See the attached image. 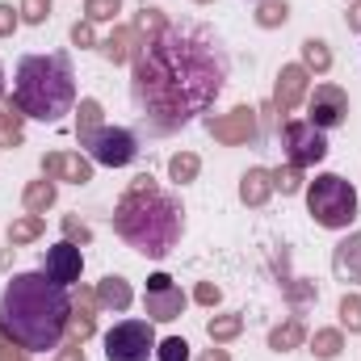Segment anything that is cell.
Here are the masks:
<instances>
[{
	"instance_id": "obj_1",
	"label": "cell",
	"mask_w": 361,
	"mask_h": 361,
	"mask_svg": "<svg viewBox=\"0 0 361 361\" xmlns=\"http://www.w3.org/2000/svg\"><path fill=\"white\" fill-rule=\"evenodd\" d=\"M227 80V55L202 25H169L152 47L135 51L130 97L152 135H173L214 105Z\"/></svg>"
},
{
	"instance_id": "obj_2",
	"label": "cell",
	"mask_w": 361,
	"mask_h": 361,
	"mask_svg": "<svg viewBox=\"0 0 361 361\" xmlns=\"http://www.w3.org/2000/svg\"><path fill=\"white\" fill-rule=\"evenodd\" d=\"M72 319V294L68 286L51 281L47 273H17L0 294V332L21 345L25 353L59 349Z\"/></svg>"
},
{
	"instance_id": "obj_3",
	"label": "cell",
	"mask_w": 361,
	"mask_h": 361,
	"mask_svg": "<svg viewBox=\"0 0 361 361\" xmlns=\"http://www.w3.org/2000/svg\"><path fill=\"white\" fill-rule=\"evenodd\" d=\"M114 231L143 257L160 261L180 244L185 210L173 193H164L152 177H135L114 210Z\"/></svg>"
},
{
	"instance_id": "obj_4",
	"label": "cell",
	"mask_w": 361,
	"mask_h": 361,
	"mask_svg": "<svg viewBox=\"0 0 361 361\" xmlns=\"http://www.w3.org/2000/svg\"><path fill=\"white\" fill-rule=\"evenodd\" d=\"M13 101L21 105L25 118L59 122L76 105V72H72V59L63 51H55V55H25L17 63Z\"/></svg>"
},
{
	"instance_id": "obj_5",
	"label": "cell",
	"mask_w": 361,
	"mask_h": 361,
	"mask_svg": "<svg viewBox=\"0 0 361 361\" xmlns=\"http://www.w3.org/2000/svg\"><path fill=\"white\" fill-rule=\"evenodd\" d=\"M307 210L328 231L349 227L357 219V189H353V180H345L341 173H319L307 185Z\"/></svg>"
},
{
	"instance_id": "obj_6",
	"label": "cell",
	"mask_w": 361,
	"mask_h": 361,
	"mask_svg": "<svg viewBox=\"0 0 361 361\" xmlns=\"http://www.w3.org/2000/svg\"><path fill=\"white\" fill-rule=\"evenodd\" d=\"M156 353V332L147 319H122L105 332V361H147Z\"/></svg>"
},
{
	"instance_id": "obj_7",
	"label": "cell",
	"mask_w": 361,
	"mask_h": 361,
	"mask_svg": "<svg viewBox=\"0 0 361 361\" xmlns=\"http://www.w3.org/2000/svg\"><path fill=\"white\" fill-rule=\"evenodd\" d=\"M281 152H286V164L311 169L328 156V139L307 118H290V122H281Z\"/></svg>"
},
{
	"instance_id": "obj_8",
	"label": "cell",
	"mask_w": 361,
	"mask_h": 361,
	"mask_svg": "<svg viewBox=\"0 0 361 361\" xmlns=\"http://www.w3.org/2000/svg\"><path fill=\"white\" fill-rule=\"evenodd\" d=\"M89 156L97 164H105V169H126L139 156V139L126 126H101L89 143Z\"/></svg>"
},
{
	"instance_id": "obj_9",
	"label": "cell",
	"mask_w": 361,
	"mask_h": 361,
	"mask_svg": "<svg viewBox=\"0 0 361 361\" xmlns=\"http://www.w3.org/2000/svg\"><path fill=\"white\" fill-rule=\"evenodd\" d=\"M307 122L319 130H336L349 122V92L341 85H315V92H307Z\"/></svg>"
},
{
	"instance_id": "obj_10",
	"label": "cell",
	"mask_w": 361,
	"mask_h": 361,
	"mask_svg": "<svg viewBox=\"0 0 361 361\" xmlns=\"http://www.w3.org/2000/svg\"><path fill=\"white\" fill-rule=\"evenodd\" d=\"M185 290L173 286V277L169 273H152L147 277V298H143V311H147V319L152 324H173L180 319V311H185Z\"/></svg>"
},
{
	"instance_id": "obj_11",
	"label": "cell",
	"mask_w": 361,
	"mask_h": 361,
	"mask_svg": "<svg viewBox=\"0 0 361 361\" xmlns=\"http://www.w3.org/2000/svg\"><path fill=\"white\" fill-rule=\"evenodd\" d=\"M206 130H210L219 143H252V139H257V109H252V105H235L231 114L206 118Z\"/></svg>"
},
{
	"instance_id": "obj_12",
	"label": "cell",
	"mask_w": 361,
	"mask_h": 361,
	"mask_svg": "<svg viewBox=\"0 0 361 361\" xmlns=\"http://www.w3.org/2000/svg\"><path fill=\"white\" fill-rule=\"evenodd\" d=\"M80 269H85V257H80V244H72V240L47 248V257H42V273H47L51 281H59V286L80 281Z\"/></svg>"
},
{
	"instance_id": "obj_13",
	"label": "cell",
	"mask_w": 361,
	"mask_h": 361,
	"mask_svg": "<svg viewBox=\"0 0 361 361\" xmlns=\"http://www.w3.org/2000/svg\"><path fill=\"white\" fill-rule=\"evenodd\" d=\"M307 85H311V72H307L302 63H286V68L277 72V89H273V105H277V114L298 109V105L307 101Z\"/></svg>"
},
{
	"instance_id": "obj_14",
	"label": "cell",
	"mask_w": 361,
	"mask_h": 361,
	"mask_svg": "<svg viewBox=\"0 0 361 361\" xmlns=\"http://www.w3.org/2000/svg\"><path fill=\"white\" fill-rule=\"evenodd\" d=\"M42 177L47 180H68V185H89L92 164L85 156H68V152H51L42 156Z\"/></svg>"
},
{
	"instance_id": "obj_15",
	"label": "cell",
	"mask_w": 361,
	"mask_h": 361,
	"mask_svg": "<svg viewBox=\"0 0 361 361\" xmlns=\"http://www.w3.org/2000/svg\"><path fill=\"white\" fill-rule=\"evenodd\" d=\"M332 273H336L345 286H361V231H353L349 240L336 244V252H332Z\"/></svg>"
},
{
	"instance_id": "obj_16",
	"label": "cell",
	"mask_w": 361,
	"mask_h": 361,
	"mask_svg": "<svg viewBox=\"0 0 361 361\" xmlns=\"http://www.w3.org/2000/svg\"><path fill=\"white\" fill-rule=\"evenodd\" d=\"M92 307H97V294H92V290H80V298L72 302V319H68V336H72V345H85L92 332H97V315H92Z\"/></svg>"
},
{
	"instance_id": "obj_17",
	"label": "cell",
	"mask_w": 361,
	"mask_h": 361,
	"mask_svg": "<svg viewBox=\"0 0 361 361\" xmlns=\"http://www.w3.org/2000/svg\"><path fill=\"white\" fill-rule=\"evenodd\" d=\"M130 281L126 277H118V273H109V277H101L97 281V307H105V311H114V315H122L126 307H130Z\"/></svg>"
},
{
	"instance_id": "obj_18",
	"label": "cell",
	"mask_w": 361,
	"mask_h": 361,
	"mask_svg": "<svg viewBox=\"0 0 361 361\" xmlns=\"http://www.w3.org/2000/svg\"><path fill=\"white\" fill-rule=\"evenodd\" d=\"M273 193V173L269 169H248L240 180V202L244 206H265Z\"/></svg>"
},
{
	"instance_id": "obj_19",
	"label": "cell",
	"mask_w": 361,
	"mask_h": 361,
	"mask_svg": "<svg viewBox=\"0 0 361 361\" xmlns=\"http://www.w3.org/2000/svg\"><path fill=\"white\" fill-rule=\"evenodd\" d=\"M21 139H25V114H21V105L8 97V101L0 105V147H21Z\"/></svg>"
},
{
	"instance_id": "obj_20",
	"label": "cell",
	"mask_w": 361,
	"mask_h": 361,
	"mask_svg": "<svg viewBox=\"0 0 361 361\" xmlns=\"http://www.w3.org/2000/svg\"><path fill=\"white\" fill-rule=\"evenodd\" d=\"M302 341H307V324H302L298 315H290L286 324H277V328L269 332V349L273 353H290V349H298Z\"/></svg>"
},
{
	"instance_id": "obj_21",
	"label": "cell",
	"mask_w": 361,
	"mask_h": 361,
	"mask_svg": "<svg viewBox=\"0 0 361 361\" xmlns=\"http://www.w3.org/2000/svg\"><path fill=\"white\" fill-rule=\"evenodd\" d=\"M130 30H135V42H139V47H152V42L169 30V17H164L160 8H147V4H143V13L135 17V25H130Z\"/></svg>"
},
{
	"instance_id": "obj_22",
	"label": "cell",
	"mask_w": 361,
	"mask_h": 361,
	"mask_svg": "<svg viewBox=\"0 0 361 361\" xmlns=\"http://www.w3.org/2000/svg\"><path fill=\"white\" fill-rule=\"evenodd\" d=\"M135 51H139V42H135V30H130V25H118V30L101 42V55H105L109 63H126Z\"/></svg>"
},
{
	"instance_id": "obj_23",
	"label": "cell",
	"mask_w": 361,
	"mask_h": 361,
	"mask_svg": "<svg viewBox=\"0 0 361 361\" xmlns=\"http://www.w3.org/2000/svg\"><path fill=\"white\" fill-rule=\"evenodd\" d=\"M55 197H59V185L55 180H30L25 185V193H21V202H25V210L30 214H47L51 206H55Z\"/></svg>"
},
{
	"instance_id": "obj_24",
	"label": "cell",
	"mask_w": 361,
	"mask_h": 361,
	"mask_svg": "<svg viewBox=\"0 0 361 361\" xmlns=\"http://www.w3.org/2000/svg\"><path fill=\"white\" fill-rule=\"evenodd\" d=\"M101 126H105V122H101V101H97V97H85L80 109H76V139H80V147H89L92 135H97Z\"/></svg>"
},
{
	"instance_id": "obj_25",
	"label": "cell",
	"mask_w": 361,
	"mask_h": 361,
	"mask_svg": "<svg viewBox=\"0 0 361 361\" xmlns=\"http://www.w3.org/2000/svg\"><path fill=\"white\" fill-rule=\"evenodd\" d=\"M244 332V315L240 311H227V315H214L210 324H206V336L214 341V345H227V341H235Z\"/></svg>"
},
{
	"instance_id": "obj_26",
	"label": "cell",
	"mask_w": 361,
	"mask_h": 361,
	"mask_svg": "<svg viewBox=\"0 0 361 361\" xmlns=\"http://www.w3.org/2000/svg\"><path fill=\"white\" fill-rule=\"evenodd\" d=\"M42 231H47V219H42V214H25V219H13V227H8V248H21V244L38 240Z\"/></svg>"
},
{
	"instance_id": "obj_27",
	"label": "cell",
	"mask_w": 361,
	"mask_h": 361,
	"mask_svg": "<svg viewBox=\"0 0 361 361\" xmlns=\"http://www.w3.org/2000/svg\"><path fill=\"white\" fill-rule=\"evenodd\" d=\"M341 349H345V332H341V328H319V332L311 336V353L319 361L341 357Z\"/></svg>"
},
{
	"instance_id": "obj_28",
	"label": "cell",
	"mask_w": 361,
	"mask_h": 361,
	"mask_svg": "<svg viewBox=\"0 0 361 361\" xmlns=\"http://www.w3.org/2000/svg\"><path fill=\"white\" fill-rule=\"evenodd\" d=\"M302 68L307 72H328L332 68V51H328L324 38H307L302 42Z\"/></svg>"
},
{
	"instance_id": "obj_29",
	"label": "cell",
	"mask_w": 361,
	"mask_h": 361,
	"mask_svg": "<svg viewBox=\"0 0 361 361\" xmlns=\"http://www.w3.org/2000/svg\"><path fill=\"white\" fill-rule=\"evenodd\" d=\"M202 173V160L193 156V152H177L173 160H169V177L177 180V185H189V180H197Z\"/></svg>"
},
{
	"instance_id": "obj_30",
	"label": "cell",
	"mask_w": 361,
	"mask_h": 361,
	"mask_svg": "<svg viewBox=\"0 0 361 361\" xmlns=\"http://www.w3.org/2000/svg\"><path fill=\"white\" fill-rule=\"evenodd\" d=\"M286 298L294 302V311H302V307H311V302L319 298V290H315V281H307V277H294V281H286Z\"/></svg>"
},
{
	"instance_id": "obj_31",
	"label": "cell",
	"mask_w": 361,
	"mask_h": 361,
	"mask_svg": "<svg viewBox=\"0 0 361 361\" xmlns=\"http://www.w3.org/2000/svg\"><path fill=\"white\" fill-rule=\"evenodd\" d=\"M290 21V4L286 0H265L261 8H257V25H265V30H277V25H286Z\"/></svg>"
},
{
	"instance_id": "obj_32",
	"label": "cell",
	"mask_w": 361,
	"mask_h": 361,
	"mask_svg": "<svg viewBox=\"0 0 361 361\" xmlns=\"http://www.w3.org/2000/svg\"><path fill=\"white\" fill-rule=\"evenodd\" d=\"M122 13V0H85V21H114Z\"/></svg>"
},
{
	"instance_id": "obj_33",
	"label": "cell",
	"mask_w": 361,
	"mask_h": 361,
	"mask_svg": "<svg viewBox=\"0 0 361 361\" xmlns=\"http://www.w3.org/2000/svg\"><path fill=\"white\" fill-rule=\"evenodd\" d=\"M17 13H21L25 25H47V17H51V0H21Z\"/></svg>"
},
{
	"instance_id": "obj_34",
	"label": "cell",
	"mask_w": 361,
	"mask_h": 361,
	"mask_svg": "<svg viewBox=\"0 0 361 361\" xmlns=\"http://www.w3.org/2000/svg\"><path fill=\"white\" fill-rule=\"evenodd\" d=\"M273 189H281V193H298V189H302V169H298V164L273 169Z\"/></svg>"
},
{
	"instance_id": "obj_35",
	"label": "cell",
	"mask_w": 361,
	"mask_h": 361,
	"mask_svg": "<svg viewBox=\"0 0 361 361\" xmlns=\"http://www.w3.org/2000/svg\"><path fill=\"white\" fill-rule=\"evenodd\" d=\"M341 328L361 332V294H345L341 298Z\"/></svg>"
},
{
	"instance_id": "obj_36",
	"label": "cell",
	"mask_w": 361,
	"mask_h": 361,
	"mask_svg": "<svg viewBox=\"0 0 361 361\" xmlns=\"http://www.w3.org/2000/svg\"><path fill=\"white\" fill-rule=\"evenodd\" d=\"M156 357L160 361H189V341H180V336L160 341V345H156Z\"/></svg>"
},
{
	"instance_id": "obj_37",
	"label": "cell",
	"mask_w": 361,
	"mask_h": 361,
	"mask_svg": "<svg viewBox=\"0 0 361 361\" xmlns=\"http://www.w3.org/2000/svg\"><path fill=\"white\" fill-rule=\"evenodd\" d=\"M63 240H72V244H89L92 240L89 223H80L76 214H63Z\"/></svg>"
},
{
	"instance_id": "obj_38",
	"label": "cell",
	"mask_w": 361,
	"mask_h": 361,
	"mask_svg": "<svg viewBox=\"0 0 361 361\" xmlns=\"http://www.w3.org/2000/svg\"><path fill=\"white\" fill-rule=\"evenodd\" d=\"M193 298H197L202 307H219V298H223V290H219L214 281H197V290H193Z\"/></svg>"
},
{
	"instance_id": "obj_39",
	"label": "cell",
	"mask_w": 361,
	"mask_h": 361,
	"mask_svg": "<svg viewBox=\"0 0 361 361\" xmlns=\"http://www.w3.org/2000/svg\"><path fill=\"white\" fill-rule=\"evenodd\" d=\"M72 42H76V47H97L92 21H76V25H72Z\"/></svg>"
},
{
	"instance_id": "obj_40",
	"label": "cell",
	"mask_w": 361,
	"mask_h": 361,
	"mask_svg": "<svg viewBox=\"0 0 361 361\" xmlns=\"http://www.w3.org/2000/svg\"><path fill=\"white\" fill-rule=\"evenodd\" d=\"M17 21H21V13H17L13 4H0V38H8V34L17 30Z\"/></svg>"
},
{
	"instance_id": "obj_41",
	"label": "cell",
	"mask_w": 361,
	"mask_h": 361,
	"mask_svg": "<svg viewBox=\"0 0 361 361\" xmlns=\"http://www.w3.org/2000/svg\"><path fill=\"white\" fill-rule=\"evenodd\" d=\"M55 361H85V345H72V341H68V349H59Z\"/></svg>"
},
{
	"instance_id": "obj_42",
	"label": "cell",
	"mask_w": 361,
	"mask_h": 361,
	"mask_svg": "<svg viewBox=\"0 0 361 361\" xmlns=\"http://www.w3.org/2000/svg\"><path fill=\"white\" fill-rule=\"evenodd\" d=\"M0 361H25V349L8 341V345H4V353H0Z\"/></svg>"
},
{
	"instance_id": "obj_43",
	"label": "cell",
	"mask_w": 361,
	"mask_h": 361,
	"mask_svg": "<svg viewBox=\"0 0 361 361\" xmlns=\"http://www.w3.org/2000/svg\"><path fill=\"white\" fill-rule=\"evenodd\" d=\"M345 21H349V30H357L361 34V0H353V8L345 13Z\"/></svg>"
},
{
	"instance_id": "obj_44",
	"label": "cell",
	"mask_w": 361,
	"mask_h": 361,
	"mask_svg": "<svg viewBox=\"0 0 361 361\" xmlns=\"http://www.w3.org/2000/svg\"><path fill=\"white\" fill-rule=\"evenodd\" d=\"M197 361H231V357H227V349H206Z\"/></svg>"
},
{
	"instance_id": "obj_45",
	"label": "cell",
	"mask_w": 361,
	"mask_h": 361,
	"mask_svg": "<svg viewBox=\"0 0 361 361\" xmlns=\"http://www.w3.org/2000/svg\"><path fill=\"white\" fill-rule=\"evenodd\" d=\"M4 345H8V336H4V332H0V353H4Z\"/></svg>"
},
{
	"instance_id": "obj_46",
	"label": "cell",
	"mask_w": 361,
	"mask_h": 361,
	"mask_svg": "<svg viewBox=\"0 0 361 361\" xmlns=\"http://www.w3.org/2000/svg\"><path fill=\"white\" fill-rule=\"evenodd\" d=\"M0 97H4V68H0Z\"/></svg>"
},
{
	"instance_id": "obj_47",
	"label": "cell",
	"mask_w": 361,
	"mask_h": 361,
	"mask_svg": "<svg viewBox=\"0 0 361 361\" xmlns=\"http://www.w3.org/2000/svg\"><path fill=\"white\" fill-rule=\"evenodd\" d=\"M197 4H214V0H197Z\"/></svg>"
}]
</instances>
